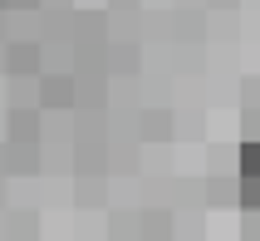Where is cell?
<instances>
[{
	"label": "cell",
	"instance_id": "obj_1",
	"mask_svg": "<svg viewBox=\"0 0 260 241\" xmlns=\"http://www.w3.org/2000/svg\"><path fill=\"white\" fill-rule=\"evenodd\" d=\"M260 168V148H246V172H255Z\"/></svg>",
	"mask_w": 260,
	"mask_h": 241
}]
</instances>
